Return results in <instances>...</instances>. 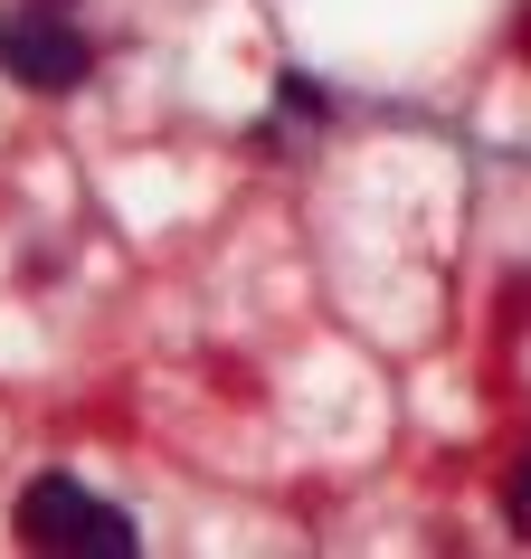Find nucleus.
I'll use <instances>...</instances> for the list:
<instances>
[{
  "label": "nucleus",
  "mask_w": 531,
  "mask_h": 559,
  "mask_svg": "<svg viewBox=\"0 0 531 559\" xmlns=\"http://www.w3.org/2000/svg\"><path fill=\"white\" fill-rule=\"evenodd\" d=\"M512 48H522V67H531V0H522V29H512Z\"/></svg>",
  "instance_id": "6"
},
{
  "label": "nucleus",
  "mask_w": 531,
  "mask_h": 559,
  "mask_svg": "<svg viewBox=\"0 0 531 559\" xmlns=\"http://www.w3.org/2000/svg\"><path fill=\"white\" fill-rule=\"evenodd\" d=\"M0 76L30 95H76L95 76V48L67 29V10L30 0V10H0Z\"/></svg>",
  "instance_id": "2"
},
{
  "label": "nucleus",
  "mask_w": 531,
  "mask_h": 559,
  "mask_svg": "<svg viewBox=\"0 0 531 559\" xmlns=\"http://www.w3.org/2000/svg\"><path fill=\"white\" fill-rule=\"evenodd\" d=\"M48 10H58V0H48Z\"/></svg>",
  "instance_id": "7"
},
{
  "label": "nucleus",
  "mask_w": 531,
  "mask_h": 559,
  "mask_svg": "<svg viewBox=\"0 0 531 559\" xmlns=\"http://www.w3.org/2000/svg\"><path fill=\"white\" fill-rule=\"evenodd\" d=\"M494 332H503V342H531V275H503V295H494Z\"/></svg>",
  "instance_id": "3"
},
{
  "label": "nucleus",
  "mask_w": 531,
  "mask_h": 559,
  "mask_svg": "<svg viewBox=\"0 0 531 559\" xmlns=\"http://www.w3.org/2000/svg\"><path fill=\"white\" fill-rule=\"evenodd\" d=\"M275 105H285V115H304V123H314V115H332V105H323V86H314V76H295V67L275 76Z\"/></svg>",
  "instance_id": "5"
},
{
  "label": "nucleus",
  "mask_w": 531,
  "mask_h": 559,
  "mask_svg": "<svg viewBox=\"0 0 531 559\" xmlns=\"http://www.w3.org/2000/svg\"><path fill=\"white\" fill-rule=\"evenodd\" d=\"M20 540L48 559H133V522H123L115 502H95L76 474H38L30 493H20Z\"/></svg>",
  "instance_id": "1"
},
{
  "label": "nucleus",
  "mask_w": 531,
  "mask_h": 559,
  "mask_svg": "<svg viewBox=\"0 0 531 559\" xmlns=\"http://www.w3.org/2000/svg\"><path fill=\"white\" fill-rule=\"evenodd\" d=\"M503 522H512V540H531V455L503 474Z\"/></svg>",
  "instance_id": "4"
}]
</instances>
